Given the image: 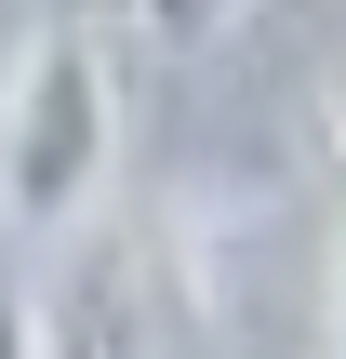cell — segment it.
Returning <instances> with one entry per match:
<instances>
[{
  "label": "cell",
  "instance_id": "obj_1",
  "mask_svg": "<svg viewBox=\"0 0 346 359\" xmlns=\"http://www.w3.org/2000/svg\"><path fill=\"white\" fill-rule=\"evenodd\" d=\"M107 160H120V93H107V53L93 40H27L13 93H0V213L27 240H67L93 200H107Z\"/></svg>",
  "mask_w": 346,
  "mask_h": 359
},
{
  "label": "cell",
  "instance_id": "obj_2",
  "mask_svg": "<svg viewBox=\"0 0 346 359\" xmlns=\"http://www.w3.org/2000/svg\"><path fill=\"white\" fill-rule=\"evenodd\" d=\"M27 320H40V359H160V306H147L133 240H80V266Z\"/></svg>",
  "mask_w": 346,
  "mask_h": 359
},
{
  "label": "cell",
  "instance_id": "obj_3",
  "mask_svg": "<svg viewBox=\"0 0 346 359\" xmlns=\"http://www.w3.org/2000/svg\"><path fill=\"white\" fill-rule=\"evenodd\" d=\"M133 13H147V27H160L173 53H213V40H227V27H240L253 0H133Z\"/></svg>",
  "mask_w": 346,
  "mask_h": 359
},
{
  "label": "cell",
  "instance_id": "obj_4",
  "mask_svg": "<svg viewBox=\"0 0 346 359\" xmlns=\"http://www.w3.org/2000/svg\"><path fill=\"white\" fill-rule=\"evenodd\" d=\"M320 359H346V107H333V280H320Z\"/></svg>",
  "mask_w": 346,
  "mask_h": 359
},
{
  "label": "cell",
  "instance_id": "obj_5",
  "mask_svg": "<svg viewBox=\"0 0 346 359\" xmlns=\"http://www.w3.org/2000/svg\"><path fill=\"white\" fill-rule=\"evenodd\" d=\"M0 359H40V320H27V293L0 280Z\"/></svg>",
  "mask_w": 346,
  "mask_h": 359
}]
</instances>
